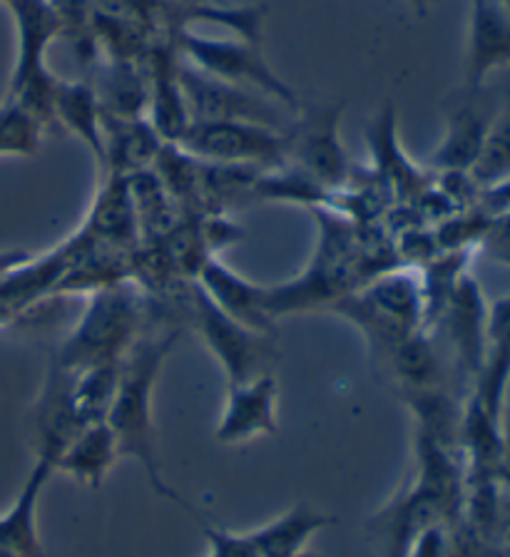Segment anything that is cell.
Segmentation results:
<instances>
[{
	"label": "cell",
	"instance_id": "1",
	"mask_svg": "<svg viewBox=\"0 0 510 557\" xmlns=\"http://www.w3.org/2000/svg\"><path fill=\"white\" fill-rule=\"evenodd\" d=\"M177 331H170V334L160 338H145V342L129 348L123 366H120L117 394L115 400H112L105 423L110 425L112 435H115L117 456L137 460L160 498L175 503L195 516L192 505H187L164 483L160 473L158 446H154L152 386L160 376L164 359L170 356L172 346L177 344Z\"/></svg>",
	"mask_w": 510,
	"mask_h": 557
},
{
	"label": "cell",
	"instance_id": "2",
	"mask_svg": "<svg viewBox=\"0 0 510 557\" xmlns=\"http://www.w3.org/2000/svg\"><path fill=\"white\" fill-rule=\"evenodd\" d=\"M319 249L304 274L289 284L266 286V309L272 317L307 309H332L344 296L359 289L364 251L353 226L326 209H316Z\"/></svg>",
	"mask_w": 510,
	"mask_h": 557
},
{
	"label": "cell",
	"instance_id": "3",
	"mask_svg": "<svg viewBox=\"0 0 510 557\" xmlns=\"http://www.w3.org/2000/svg\"><path fill=\"white\" fill-rule=\"evenodd\" d=\"M140 326V299L129 282L92 292L80 321L55 356L60 369L80 373L95 366L123 363Z\"/></svg>",
	"mask_w": 510,
	"mask_h": 557
},
{
	"label": "cell",
	"instance_id": "4",
	"mask_svg": "<svg viewBox=\"0 0 510 557\" xmlns=\"http://www.w3.org/2000/svg\"><path fill=\"white\" fill-rule=\"evenodd\" d=\"M332 311L364 331L374 351L382 356L426 329L423 286L411 272H378L334 304Z\"/></svg>",
	"mask_w": 510,
	"mask_h": 557
},
{
	"label": "cell",
	"instance_id": "5",
	"mask_svg": "<svg viewBox=\"0 0 510 557\" xmlns=\"http://www.w3.org/2000/svg\"><path fill=\"white\" fill-rule=\"evenodd\" d=\"M8 5L18 25V63L8 100L21 104L46 127L53 120V90L58 83L46 65V52L63 28V17L50 0H11Z\"/></svg>",
	"mask_w": 510,
	"mask_h": 557
},
{
	"label": "cell",
	"instance_id": "6",
	"mask_svg": "<svg viewBox=\"0 0 510 557\" xmlns=\"http://www.w3.org/2000/svg\"><path fill=\"white\" fill-rule=\"evenodd\" d=\"M172 147L217 168L279 170L287 162V133L254 122H189Z\"/></svg>",
	"mask_w": 510,
	"mask_h": 557
},
{
	"label": "cell",
	"instance_id": "7",
	"mask_svg": "<svg viewBox=\"0 0 510 557\" xmlns=\"http://www.w3.org/2000/svg\"><path fill=\"white\" fill-rule=\"evenodd\" d=\"M177 48L187 58V65L202 70V73L217 77V81L266 95V98L279 102L289 112L301 110L297 92L274 73L254 42L210 40L195 33H179Z\"/></svg>",
	"mask_w": 510,
	"mask_h": 557
},
{
	"label": "cell",
	"instance_id": "8",
	"mask_svg": "<svg viewBox=\"0 0 510 557\" xmlns=\"http://www.w3.org/2000/svg\"><path fill=\"white\" fill-rule=\"evenodd\" d=\"M177 83L189 112V122H254L272 129L289 133L294 120L289 112L266 95L217 81L187 63H177Z\"/></svg>",
	"mask_w": 510,
	"mask_h": 557
},
{
	"label": "cell",
	"instance_id": "9",
	"mask_svg": "<svg viewBox=\"0 0 510 557\" xmlns=\"http://www.w3.org/2000/svg\"><path fill=\"white\" fill-rule=\"evenodd\" d=\"M192 311L200 326L204 344L210 346L214 359L222 363L227 373L229 386L254 381L270 373L274 359V336L257 334V331L237 324L227 313L214 307L210 296L202 292L200 284L192 286Z\"/></svg>",
	"mask_w": 510,
	"mask_h": 557
},
{
	"label": "cell",
	"instance_id": "10",
	"mask_svg": "<svg viewBox=\"0 0 510 557\" xmlns=\"http://www.w3.org/2000/svg\"><path fill=\"white\" fill-rule=\"evenodd\" d=\"M287 133V162L319 187L334 191L349 180V162L339 139L341 104H319L299 110Z\"/></svg>",
	"mask_w": 510,
	"mask_h": 557
},
{
	"label": "cell",
	"instance_id": "11",
	"mask_svg": "<svg viewBox=\"0 0 510 557\" xmlns=\"http://www.w3.org/2000/svg\"><path fill=\"white\" fill-rule=\"evenodd\" d=\"M461 373L475 381L488 348V307L475 278L463 274L453 286L438 319Z\"/></svg>",
	"mask_w": 510,
	"mask_h": 557
},
{
	"label": "cell",
	"instance_id": "12",
	"mask_svg": "<svg viewBox=\"0 0 510 557\" xmlns=\"http://www.w3.org/2000/svg\"><path fill=\"white\" fill-rule=\"evenodd\" d=\"M33 425H36V458H46L53 463L60 458L71 441L80 433L85 425L80 413L75 408L73 398V373L60 369L53 361L48 371L46 386H42V394L36 400V418H33Z\"/></svg>",
	"mask_w": 510,
	"mask_h": 557
},
{
	"label": "cell",
	"instance_id": "13",
	"mask_svg": "<svg viewBox=\"0 0 510 557\" xmlns=\"http://www.w3.org/2000/svg\"><path fill=\"white\" fill-rule=\"evenodd\" d=\"M276 433V379L264 373L254 381L229 386L222 421L214 438L227 446Z\"/></svg>",
	"mask_w": 510,
	"mask_h": 557
},
{
	"label": "cell",
	"instance_id": "14",
	"mask_svg": "<svg viewBox=\"0 0 510 557\" xmlns=\"http://www.w3.org/2000/svg\"><path fill=\"white\" fill-rule=\"evenodd\" d=\"M202 292L210 296L214 307L235 319L237 324L274 336V317L266 309V286L241 278L217 259H207L200 269Z\"/></svg>",
	"mask_w": 510,
	"mask_h": 557
},
{
	"label": "cell",
	"instance_id": "15",
	"mask_svg": "<svg viewBox=\"0 0 510 557\" xmlns=\"http://www.w3.org/2000/svg\"><path fill=\"white\" fill-rule=\"evenodd\" d=\"M503 67H510V15L498 0H473L465 85L469 90H478L490 73Z\"/></svg>",
	"mask_w": 510,
	"mask_h": 557
},
{
	"label": "cell",
	"instance_id": "16",
	"mask_svg": "<svg viewBox=\"0 0 510 557\" xmlns=\"http://www.w3.org/2000/svg\"><path fill=\"white\" fill-rule=\"evenodd\" d=\"M490 122L493 117L488 112L478 110L475 104L458 108L448 120L444 139L431 154V164L444 174H471L486 145Z\"/></svg>",
	"mask_w": 510,
	"mask_h": 557
},
{
	"label": "cell",
	"instance_id": "17",
	"mask_svg": "<svg viewBox=\"0 0 510 557\" xmlns=\"http://www.w3.org/2000/svg\"><path fill=\"white\" fill-rule=\"evenodd\" d=\"M117 443L108 423H90L75 435L60 458L55 460V473L75 478L77 483L88 487H100L110 468L115 466Z\"/></svg>",
	"mask_w": 510,
	"mask_h": 557
},
{
	"label": "cell",
	"instance_id": "18",
	"mask_svg": "<svg viewBox=\"0 0 510 557\" xmlns=\"http://www.w3.org/2000/svg\"><path fill=\"white\" fill-rule=\"evenodd\" d=\"M334 522L336 520L332 516L311 510L307 505H294L284 516L274 518L249 535H252L262 557H294L297 553H304L311 535L334 525Z\"/></svg>",
	"mask_w": 510,
	"mask_h": 557
},
{
	"label": "cell",
	"instance_id": "19",
	"mask_svg": "<svg viewBox=\"0 0 510 557\" xmlns=\"http://www.w3.org/2000/svg\"><path fill=\"white\" fill-rule=\"evenodd\" d=\"M53 120L65 125L73 135L90 147L92 154L105 164V137L98 98L88 85L58 81L53 90Z\"/></svg>",
	"mask_w": 510,
	"mask_h": 557
},
{
	"label": "cell",
	"instance_id": "20",
	"mask_svg": "<svg viewBox=\"0 0 510 557\" xmlns=\"http://www.w3.org/2000/svg\"><path fill=\"white\" fill-rule=\"evenodd\" d=\"M150 125L158 129L162 143L167 145H177V139L183 137L189 125V112L177 83V63L167 58L154 60Z\"/></svg>",
	"mask_w": 510,
	"mask_h": 557
},
{
	"label": "cell",
	"instance_id": "21",
	"mask_svg": "<svg viewBox=\"0 0 510 557\" xmlns=\"http://www.w3.org/2000/svg\"><path fill=\"white\" fill-rule=\"evenodd\" d=\"M120 366H95V369L73 373V398L75 408L85 423H105L117 394Z\"/></svg>",
	"mask_w": 510,
	"mask_h": 557
},
{
	"label": "cell",
	"instance_id": "22",
	"mask_svg": "<svg viewBox=\"0 0 510 557\" xmlns=\"http://www.w3.org/2000/svg\"><path fill=\"white\" fill-rule=\"evenodd\" d=\"M471 180L475 187L483 189L498 187L510 180V110L493 117L486 145L471 170Z\"/></svg>",
	"mask_w": 510,
	"mask_h": 557
},
{
	"label": "cell",
	"instance_id": "23",
	"mask_svg": "<svg viewBox=\"0 0 510 557\" xmlns=\"http://www.w3.org/2000/svg\"><path fill=\"white\" fill-rule=\"evenodd\" d=\"M42 125L21 104L5 100L0 104V154L28 157L38 152Z\"/></svg>",
	"mask_w": 510,
	"mask_h": 557
},
{
	"label": "cell",
	"instance_id": "24",
	"mask_svg": "<svg viewBox=\"0 0 510 557\" xmlns=\"http://www.w3.org/2000/svg\"><path fill=\"white\" fill-rule=\"evenodd\" d=\"M202 533L207 537V545H210L207 557H262L249 533L245 535L229 533V530L212 525V522H202Z\"/></svg>",
	"mask_w": 510,
	"mask_h": 557
},
{
	"label": "cell",
	"instance_id": "25",
	"mask_svg": "<svg viewBox=\"0 0 510 557\" xmlns=\"http://www.w3.org/2000/svg\"><path fill=\"white\" fill-rule=\"evenodd\" d=\"M406 557H453V535L448 533L446 522L421 530Z\"/></svg>",
	"mask_w": 510,
	"mask_h": 557
},
{
	"label": "cell",
	"instance_id": "26",
	"mask_svg": "<svg viewBox=\"0 0 510 557\" xmlns=\"http://www.w3.org/2000/svg\"><path fill=\"white\" fill-rule=\"evenodd\" d=\"M481 242L493 259L510 267V207L498 216H493Z\"/></svg>",
	"mask_w": 510,
	"mask_h": 557
},
{
	"label": "cell",
	"instance_id": "27",
	"mask_svg": "<svg viewBox=\"0 0 510 557\" xmlns=\"http://www.w3.org/2000/svg\"><path fill=\"white\" fill-rule=\"evenodd\" d=\"M406 3L411 5V11H416L419 15H426L431 8L438 3V0H406Z\"/></svg>",
	"mask_w": 510,
	"mask_h": 557
},
{
	"label": "cell",
	"instance_id": "28",
	"mask_svg": "<svg viewBox=\"0 0 510 557\" xmlns=\"http://www.w3.org/2000/svg\"><path fill=\"white\" fill-rule=\"evenodd\" d=\"M0 557H23V555H21V553H15V550H11V547L0 545Z\"/></svg>",
	"mask_w": 510,
	"mask_h": 557
},
{
	"label": "cell",
	"instance_id": "29",
	"mask_svg": "<svg viewBox=\"0 0 510 557\" xmlns=\"http://www.w3.org/2000/svg\"><path fill=\"white\" fill-rule=\"evenodd\" d=\"M500 3V8H503V11L510 15V0H498Z\"/></svg>",
	"mask_w": 510,
	"mask_h": 557
},
{
	"label": "cell",
	"instance_id": "30",
	"mask_svg": "<svg viewBox=\"0 0 510 557\" xmlns=\"http://www.w3.org/2000/svg\"><path fill=\"white\" fill-rule=\"evenodd\" d=\"M294 557H319V555H309V553H297Z\"/></svg>",
	"mask_w": 510,
	"mask_h": 557
},
{
	"label": "cell",
	"instance_id": "31",
	"mask_svg": "<svg viewBox=\"0 0 510 557\" xmlns=\"http://www.w3.org/2000/svg\"><path fill=\"white\" fill-rule=\"evenodd\" d=\"M0 3H11V0H0Z\"/></svg>",
	"mask_w": 510,
	"mask_h": 557
}]
</instances>
